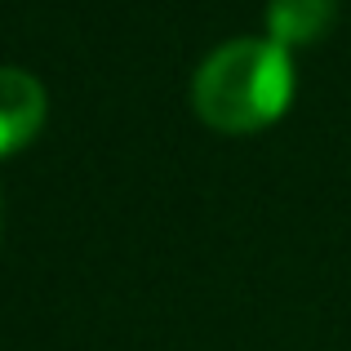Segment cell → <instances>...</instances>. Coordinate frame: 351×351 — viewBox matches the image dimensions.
I'll return each mask as SVG.
<instances>
[{
  "instance_id": "cell-3",
  "label": "cell",
  "mask_w": 351,
  "mask_h": 351,
  "mask_svg": "<svg viewBox=\"0 0 351 351\" xmlns=\"http://www.w3.org/2000/svg\"><path fill=\"white\" fill-rule=\"evenodd\" d=\"M338 18V0H271L267 5V40L285 45H316L329 36Z\"/></svg>"
},
{
  "instance_id": "cell-2",
  "label": "cell",
  "mask_w": 351,
  "mask_h": 351,
  "mask_svg": "<svg viewBox=\"0 0 351 351\" xmlns=\"http://www.w3.org/2000/svg\"><path fill=\"white\" fill-rule=\"evenodd\" d=\"M45 85L23 67H0V160L23 152L45 125Z\"/></svg>"
},
{
  "instance_id": "cell-1",
  "label": "cell",
  "mask_w": 351,
  "mask_h": 351,
  "mask_svg": "<svg viewBox=\"0 0 351 351\" xmlns=\"http://www.w3.org/2000/svg\"><path fill=\"white\" fill-rule=\"evenodd\" d=\"M196 116L218 134H258L293 103V58L276 40H227L191 80Z\"/></svg>"
}]
</instances>
